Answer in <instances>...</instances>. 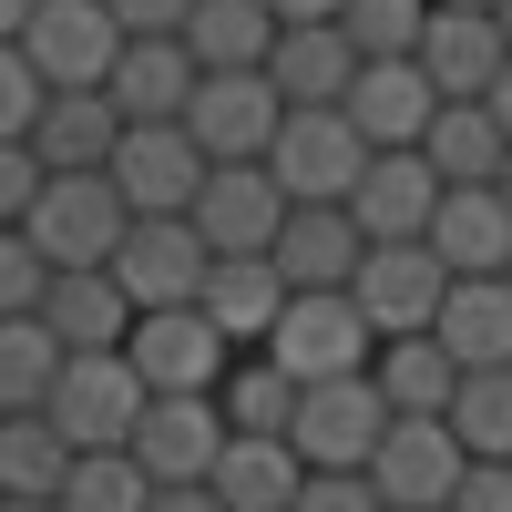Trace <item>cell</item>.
Listing matches in <instances>:
<instances>
[{"instance_id":"1","label":"cell","mask_w":512,"mask_h":512,"mask_svg":"<svg viewBox=\"0 0 512 512\" xmlns=\"http://www.w3.org/2000/svg\"><path fill=\"white\" fill-rule=\"evenodd\" d=\"M41 410L62 420L72 451H134L154 390H144V369L123 359V349H72V359H62V390L41 400Z\"/></svg>"},{"instance_id":"2","label":"cell","mask_w":512,"mask_h":512,"mask_svg":"<svg viewBox=\"0 0 512 512\" xmlns=\"http://www.w3.org/2000/svg\"><path fill=\"white\" fill-rule=\"evenodd\" d=\"M267 359L297 379V390H318V379H359L379 359V328L359 318L349 287H308V297H287V318L267 328Z\"/></svg>"},{"instance_id":"3","label":"cell","mask_w":512,"mask_h":512,"mask_svg":"<svg viewBox=\"0 0 512 512\" xmlns=\"http://www.w3.org/2000/svg\"><path fill=\"white\" fill-rule=\"evenodd\" d=\"M123 359L144 369V390H154V400H216V390H226V369H236L246 349H236V338L205 318V308H144L134 338H123Z\"/></svg>"},{"instance_id":"4","label":"cell","mask_w":512,"mask_h":512,"mask_svg":"<svg viewBox=\"0 0 512 512\" xmlns=\"http://www.w3.org/2000/svg\"><path fill=\"white\" fill-rule=\"evenodd\" d=\"M134 236V205H123L113 175H52L31 205V246L52 267H113V246Z\"/></svg>"},{"instance_id":"5","label":"cell","mask_w":512,"mask_h":512,"mask_svg":"<svg viewBox=\"0 0 512 512\" xmlns=\"http://www.w3.org/2000/svg\"><path fill=\"white\" fill-rule=\"evenodd\" d=\"M390 400H379V379L359 369V379H318L308 400H297V461H308V472H369V451L390 441Z\"/></svg>"},{"instance_id":"6","label":"cell","mask_w":512,"mask_h":512,"mask_svg":"<svg viewBox=\"0 0 512 512\" xmlns=\"http://www.w3.org/2000/svg\"><path fill=\"white\" fill-rule=\"evenodd\" d=\"M123 31L103 0H41L31 11V31H21V52H31V72L52 82V93H103L113 82V62H123Z\"/></svg>"},{"instance_id":"7","label":"cell","mask_w":512,"mask_h":512,"mask_svg":"<svg viewBox=\"0 0 512 512\" xmlns=\"http://www.w3.org/2000/svg\"><path fill=\"white\" fill-rule=\"evenodd\" d=\"M185 134L205 144V164H267L287 134V103L267 72H205L195 103H185Z\"/></svg>"},{"instance_id":"8","label":"cell","mask_w":512,"mask_h":512,"mask_svg":"<svg viewBox=\"0 0 512 512\" xmlns=\"http://www.w3.org/2000/svg\"><path fill=\"white\" fill-rule=\"evenodd\" d=\"M267 175L287 185V205H349L359 175H369V144H359V123L338 113V103H318V113H287Z\"/></svg>"},{"instance_id":"9","label":"cell","mask_w":512,"mask_h":512,"mask_svg":"<svg viewBox=\"0 0 512 512\" xmlns=\"http://www.w3.org/2000/svg\"><path fill=\"white\" fill-rule=\"evenodd\" d=\"M113 277L134 308H195L216 277V246L195 236V216H134V236L113 246Z\"/></svg>"},{"instance_id":"10","label":"cell","mask_w":512,"mask_h":512,"mask_svg":"<svg viewBox=\"0 0 512 512\" xmlns=\"http://www.w3.org/2000/svg\"><path fill=\"white\" fill-rule=\"evenodd\" d=\"M103 175L123 185V205H134V216H195V195H205V175H216V164H205V144L185 134V123H134V134L113 144Z\"/></svg>"},{"instance_id":"11","label":"cell","mask_w":512,"mask_h":512,"mask_svg":"<svg viewBox=\"0 0 512 512\" xmlns=\"http://www.w3.org/2000/svg\"><path fill=\"white\" fill-rule=\"evenodd\" d=\"M461 472H472V451H461L451 420H390V441L369 451V482L390 512H451Z\"/></svg>"},{"instance_id":"12","label":"cell","mask_w":512,"mask_h":512,"mask_svg":"<svg viewBox=\"0 0 512 512\" xmlns=\"http://www.w3.org/2000/svg\"><path fill=\"white\" fill-rule=\"evenodd\" d=\"M349 297H359V318H369L379 338H420V328H441L451 267H441L431 246H369L359 277H349Z\"/></svg>"},{"instance_id":"13","label":"cell","mask_w":512,"mask_h":512,"mask_svg":"<svg viewBox=\"0 0 512 512\" xmlns=\"http://www.w3.org/2000/svg\"><path fill=\"white\" fill-rule=\"evenodd\" d=\"M359 123V144L369 154H420L431 144V123H441V82L420 72V62H359L349 82V103H338Z\"/></svg>"},{"instance_id":"14","label":"cell","mask_w":512,"mask_h":512,"mask_svg":"<svg viewBox=\"0 0 512 512\" xmlns=\"http://www.w3.org/2000/svg\"><path fill=\"white\" fill-rule=\"evenodd\" d=\"M287 216H297V205H287V185L267 175V164H216L205 195H195V236L216 256H267Z\"/></svg>"},{"instance_id":"15","label":"cell","mask_w":512,"mask_h":512,"mask_svg":"<svg viewBox=\"0 0 512 512\" xmlns=\"http://www.w3.org/2000/svg\"><path fill=\"white\" fill-rule=\"evenodd\" d=\"M441 175H431V154H369V175L349 195V216L369 246H431V216H441Z\"/></svg>"},{"instance_id":"16","label":"cell","mask_w":512,"mask_h":512,"mask_svg":"<svg viewBox=\"0 0 512 512\" xmlns=\"http://www.w3.org/2000/svg\"><path fill=\"white\" fill-rule=\"evenodd\" d=\"M420 72L441 82V103H492V82L512 72V31H502V11H431Z\"/></svg>"},{"instance_id":"17","label":"cell","mask_w":512,"mask_h":512,"mask_svg":"<svg viewBox=\"0 0 512 512\" xmlns=\"http://www.w3.org/2000/svg\"><path fill=\"white\" fill-rule=\"evenodd\" d=\"M267 82H277V103H287V113L349 103V82H359V41L338 31V21H287V31H277V52H267Z\"/></svg>"},{"instance_id":"18","label":"cell","mask_w":512,"mask_h":512,"mask_svg":"<svg viewBox=\"0 0 512 512\" xmlns=\"http://www.w3.org/2000/svg\"><path fill=\"white\" fill-rule=\"evenodd\" d=\"M226 410L216 400H154L144 410V431H134V461L154 482H216V461H226Z\"/></svg>"},{"instance_id":"19","label":"cell","mask_w":512,"mask_h":512,"mask_svg":"<svg viewBox=\"0 0 512 512\" xmlns=\"http://www.w3.org/2000/svg\"><path fill=\"white\" fill-rule=\"evenodd\" d=\"M431 256L451 277H512V205L502 185H451L431 216Z\"/></svg>"},{"instance_id":"20","label":"cell","mask_w":512,"mask_h":512,"mask_svg":"<svg viewBox=\"0 0 512 512\" xmlns=\"http://www.w3.org/2000/svg\"><path fill=\"white\" fill-rule=\"evenodd\" d=\"M267 256H277V277L308 297V287H349V277H359V256H369V236H359L349 205H297V216L277 226Z\"/></svg>"},{"instance_id":"21","label":"cell","mask_w":512,"mask_h":512,"mask_svg":"<svg viewBox=\"0 0 512 512\" xmlns=\"http://www.w3.org/2000/svg\"><path fill=\"white\" fill-rule=\"evenodd\" d=\"M205 492H216L226 512H297V492H308V461H297L287 431H236Z\"/></svg>"},{"instance_id":"22","label":"cell","mask_w":512,"mask_h":512,"mask_svg":"<svg viewBox=\"0 0 512 512\" xmlns=\"http://www.w3.org/2000/svg\"><path fill=\"white\" fill-rule=\"evenodd\" d=\"M123 134H134V123H123L113 93H52V103H41V123H31V154L52 164V175H103Z\"/></svg>"},{"instance_id":"23","label":"cell","mask_w":512,"mask_h":512,"mask_svg":"<svg viewBox=\"0 0 512 512\" xmlns=\"http://www.w3.org/2000/svg\"><path fill=\"white\" fill-rule=\"evenodd\" d=\"M134 297H123V277L113 267H62L52 277V297H41V328L62 338V349H123L134 338Z\"/></svg>"},{"instance_id":"24","label":"cell","mask_w":512,"mask_h":512,"mask_svg":"<svg viewBox=\"0 0 512 512\" xmlns=\"http://www.w3.org/2000/svg\"><path fill=\"white\" fill-rule=\"evenodd\" d=\"M195 82H205V72H195L185 41H123V62H113L103 93L123 103V123H185Z\"/></svg>"},{"instance_id":"25","label":"cell","mask_w":512,"mask_h":512,"mask_svg":"<svg viewBox=\"0 0 512 512\" xmlns=\"http://www.w3.org/2000/svg\"><path fill=\"white\" fill-rule=\"evenodd\" d=\"M287 297H297V287L277 277V256H216V277H205V297H195V308L216 318L236 349H267V328L287 318Z\"/></svg>"},{"instance_id":"26","label":"cell","mask_w":512,"mask_h":512,"mask_svg":"<svg viewBox=\"0 0 512 512\" xmlns=\"http://www.w3.org/2000/svg\"><path fill=\"white\" fill-rule=\"evenodd\" d=\"M369 379H379V400H390L400 420H441V410L461 400V379H472V369H461V359L441 349V338L420 328V338H379Z\"/></svg>"},{"instance_id":"27","label":"cell","mask_w":512,"mask_h":512,"mask_svg":"<svg viewBox=\"0 0 512 512\" xmlns=\"http://www.w3.org/2000/svg\"><path fill=\"white\" fill-rule=\"evenodd\" d=\"M431 338L461 369H512V277H451Z\"/></svg>"},{"instance_id":"28","label":"cell","mask_w":512,"mask_h":512,"mask_svg":"<svg viewBox=\"0 0 512 512\" xmlns=\"http://www.w3.org/2000/svg\"><path fill=\"white\" fill-rule=\"evenodd\" d=\"M277 31H287V21L267 11V0H195L185 52H195V72H267Z\"/></svg>"},{"instance_id":"29","label":"cell","mask_w":512,"mask_h":512,"mask_svg":"<svg viewBox=\"0 0 512 512\" xmlns=\"http://www.w3.org/2000/svg\"><path fill=\"white\" fill-rule=\"evenodd\" d=\"M72 461L82 451L62 441L52 410H11V420H0V502H62Z\"/></svg>"},{"instance_id":"30","label":"cell","mask_w":512,"mask_h":512,"mask_svg":"<svg viewBox=\"0 0 512 512\" xmlns=\"http://www.w3.org/2000/svg\"><path fill=\"white\" fill-rule=\"evenodd\" d=\"M431 175L441 185H502V164H512V134H502V113L492 103H441V123H431Z\"/></svg>"},{"instance_id":"31","label":"cell","mask_w":512,"mask_h":512,"mask_svg":"<svg viewBox=\"0 0 512 512\" xmlns=\"http://www.w3.org/2000/svg\"><path fill=\"white\" fill-rule=\"evenodd\" d=\"M62 359H72V349H62L41 318H0V420L52 400V390H62Z\"/></svg>"},{"instance_id":"32","label":"cell","mask_w":512,"mask_h":512,"mask_svg":"<svg viewBox=\"0 0 512 512\" xmlns=\"http://www.w3.org/2000/svg\"><path fill=\"white\" fill-rule=\"evenodd\" d=\"M297 379L267 359V349H246L236 369H226V390H216V410H226V431H297Z\"/></svg>"},{"instance_id":"33","label":"cell","mask_w":512,"mask_h":512,"mask_svg":"<svg viewBox=\"0 0 512 512\" xmlns=\"http://www.w3.org/2000/svg\"><path fill=\"white\" fill-rule=\"evenodd\" d=\"M154 472L134 451H82L72 461V482H62V512H154Z\"/></svg>"},{"instance_id":"34","label":"cell","mask_w":512,"mask_h":512,"mask_svg":"<svg viewBox=\"0 0 512 512\" xmlns=\"http://www.w3.org/2000/svg\"><path fill=\"white\" fill-rule=\"evenodd\" d=\"M431 11H441V0H349V11H338V31L359 41V62H420Z\"/></svg>"},{"instance_id":"35","label":"cell","mask_w":512,"mask_h":512,"mask_svg":"<svg viewBox=\"0 0 512 512\" xmlns=\"http://www.w3.org/2000/svg\"><path fill=\"white\" fill-rule=\"evenodd\" d=\"M441 420L461 431V451H472V461H512V369H472Z\"/></svg>"},{"instance_id":"36","label":"cell","mask_w":512,"mask_h":512,"mask_svg":"<svg viewBox=\"0 0 512 512\" xmlns=\"http://www.w3.org/2000/svg\"><path fill=\"white\" fill-rule=\"evenodd\" d=\"M52 277H62V267L31 246V226H0V318H41Z\"/></svg>"},{"instance_id":"37","label":"cell","mask_w":512,"mask_h":512,"mask_svg":"<svg viewBox=\"0 0 512 512\" xmlns=\"http://www.w3.org/2000/svg\"><path fill=\"white\" fill-rule=\"evenodd\" d=\"M41 103H52V82L31 72V52H21V41H0V144H31Z\"/></svg>"},{"instance_id":"38","label":"cell","mask_w":512,"mask_h":512,"mask_svg":"<svg viewBox=\"0 0 512 512\" xmlns=\"http://www.w3.org/2000/svg\"><path fill=\"white\" fill-rule=\"evenodd\" d=\"M41 185H52V164H41L31 144H0V226H31Z\"/></svg>"},{"instance_id":"39","label":"cell","mask_w":512,"mask_h":512,"mask_svg":"<svg viewBox=\"0 0 512 512\" xmlns=\"http://www.w3.org/2000/svg\"><path fill=\"white\" fill-rule=\"evenodd\" d=\"M297 512H390V502H379V482H369V472H308Z\"/></svg>"},{"instance_id":"40","label":"cell","mask_w":512,"mask_h":512,"mask_svg":"<svg viewBox=\"0 0 512 512\" xmlns=\"http://www.w3.org/2000/svg\"><path fill=\"white\" fill-rule=\"evenodd\" d=\"M103 11L134 31V41H185V21H195V0H103Z\"/></svg>"},{"instance_id":"41","label":"cell","mask_w":512,"mask_h":512,"mask_svg":"<svg viewBox=\"0 0 512 512\" xmlns=\"http://www.w3.org/2000/svg\"><path fill=\"white\" fill-rule=\"evenodd\" d=\"M451 512H512V461H472L451 492Z\"/></svg>"},{"instance_id":"42","label":"cell","mask_w":512,"mask_h":512,"mask_svg":"<svg viewBox=\"0 0 512 512\" xmlns=\"http://www.w3.org/2000/svg\"><path fill=\"white\" fill-rule=\"evenodd\" d=\"M154 512H226V502L205 492V482H164V492H154Z\"/></svg>"},{"instance_id":"43","label":"cell","mask_w":512,"mask_h":512,"mask_svg":"<svg viewBox=\"0 0 512 512\" xmlns=\"http://www.w3.org/2000/svg\"><path fill=\"white\" fill-rule=\"evenodd\" d=\"M267 11H277V21H338L349 0H267Z\"/></svg>"},{"instance_id":"44","label":"cell","mask_w":512,"mask_h":512,"mask_svg":"<svg viewBox=\"0 0 512 512\" xmlns=\"http://www.w3.org/2000/svg\"><path fill=\"white\" fill-rule=\"evenodd\" d=\"M31 11H41V0H0V41H21V31H31Z\"/></svg>"},{"instance_id":"45","label":"cell","mask_w":512,"mask_h":512,"mask_svg":"<svg viewBox=\"0 0 512 512\" xmlns=\"http://www.w3.org/2000/svg\"><path fill=\"white\" fill-rule=\"evenodd\" d=\"M492 113H502V134H512V72H502V82H492Z\"/></svg>"},{"instance_id":"46","label":"cell","mask_w":512,"mask_h":512,"mask_svg":"<svg viewBox=\"0 0 512 512\" xmlns=\"http://www.w3.org/2000/svg\"><path fill=\"white\" fill-rule=\"evenodd\" d=\"M441 11H502V0H441Z\"/></svg>"},{"instance_id":"47","label":"cell","mask_w":512,"mask_h":512,"mask_svg":"<svg viewBox=\"0 0 512 512\" xmlns=\"http://www.w3.org/2000/svg\"><path fill=\"white\" fill-rule=\"evenodd\" d=\"M0 512H62V502H0Z\"/></svg>"},{"instance_id":"48","label":"cell","mask_w":512,"mask_h":512,"mask_svg":"<svg viewBox=\"0 0 512 512\" xmlns=\"http://www.w3.org/2000/svg\"><path fill=\"white\" fill-rule=\"evenodd\" d=\"M502 205H512V164H502Z\"/></svg>"},{"instance_id":"49","label":"cell","mask_w":512,"mask_h":512,"mask_svg":"<svg viewBox=\"0 0 512 512\" xmlns=\"http://www.w3.org/2000/svg\"><path fill=\"white\" fill-rule=\"evenodd\" d=\"M502 31H512V0H502Z\"/></svg>"}]
</instances>
